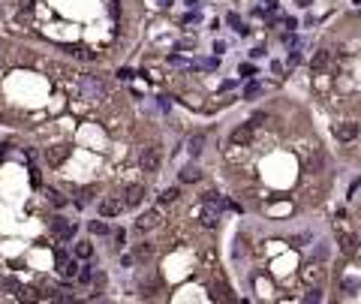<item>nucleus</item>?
Here are the masks:
<instances>
[{
  "instance_id": "1",
  "label": "nucleus",
  "mask_w": 361,
  "mask_h": 304,
  "mask_svg": "<svg viewBox=\"0 0 361 304\" xmlns=\"http://www.w3.org/2000/svg\"><path fill=\"white\" fill-rule=\"evenodd\" d=\"M81 94H85V100L99 102L102 97H105V85H102V78H99V75H81Z\"/></svg>"
},
{
  "instance_id": "2",
  "label": "nucleus",
  "mask_w": 361,
  "mask_h": 304,
  "mask_svg": "<svg viewBox=\"0 0 361 304\" xmlns=\"http://www.w3.org/2000/svg\"><path fill=\"white\" fill-rule=\"evenodd\" d=\"M138 166L145 172H157L160 169V151L157 148H142V154H138Z\"/></svg>"
},
{
  "instance_id": "3",
  "label": "nucleus",
  "mask_w": 361,
  "mask_h": 304,
  "mask_svg": "<svg viewBox=\"0 0 361 304\" xmlns=\"http://www.w3.org/2000/svg\"><path fill=\"white\" fill-rule=\"evenodd\" d=\"M253 142V124H241L229 133V145H250Z\"/></svg>"
},
{
  "instance_id": "4",
  "label": "nucleus",
  "mask_w": 361,
  "mask_h": 304,
  "mask_svg": "<svg viewBox=\"0 0 361 304\" xmlns=\"http://www.w3.org/2000/svg\"><path fill=\"white\" fill-rule=\"evenodd\" d=\"M66 157H69V145H51V148H45V160H48V166H61Z\"/></svg>"
},
{
  "instance_id": "5",
  "label": "nucleus",
  "mask_w": 361,
  "mask_h": 304,
  "mask_svg": "<svg viewBox=\"0 0 361 304\" xmlns=\"http://www.w3.org/2000/svg\"><path fill=\"white\" fill-rule=\"evenodd\" d=\"M334 133H337V139H340V142H352V139L358 135V124L343 121V124H337V127H334Z\"/></svg>"
},
{
  "instance_id": "6",
  "label": "nucleus",
  "mask_w": 361,
  "mask_h": 304,
  "mask_svg": "<svg viewBox=\"0 0 361 304\" xmlns=\"http://www.w3.org/2000/svg\"><path fill=\"white\" fill-rule=\"evenodd\" d=\"M301 277H304V283H310V286H319V283L325 280V268H319V265H307V268L301 271Z\"/></svg>"
},
{
  "instance_id": "7",
  "label": "nucleus",
  "mask_w": 361,
  "mask_h": 304,
  "mask_svg": "<svg viewBox=\"0 0 361 304\" xmlns=\"http://www.w3.org/2000/svg\"><path fill=\"white\" fill-rule=\"evenodd\" d=\"M157 223H160V214H157V211H148V214H142V217H138L135 229H138V232H151Z\"/></svg>"
},
{
  "instance_id": "8",
  "label": "nucleus",
  "mask_w": 361,
  "mask_h": 304,
  "mask_svg": "<svg viewBox=\"0 0 361 304\" xmlns=\"http://www.w3.org/2000/svg\"><path fill=\"white\" fill-rule=\"evenodd\" d=\"M124 211V202H118V199H105V202L99 205V214L102 217H118Z\"/></svg>"
},
{
  "instance_id": "9",
  "label": "nucleus",
  "mask_w": 361,
  "mask_h": 304,
  "mask_svg": "<svg viewBox=\"0 0 361 304\" xmlns=\"http://www.w3.org/2000/svg\"><path fill=\"white\" fill-rule=\"evenodd\" d=\"M145 199V187L142 184H130L127 187V199H124V205H138Z\"/></svg>"
},
{
  "instance_id": "10",
  "label": "nucleus",
  "mask_w": 361,
  "mask_h": 304,
  "mask_svg": "<svg viewBox=\"0 0 361 304\" xmlns=\"http://www.w3.org/2000/svg\"><path fill=\"white\" fill-rule=\"evenodd\" d=\"M340 250H343L346 256H352V253L358 250V241H355L352 235H346V232H340Z\"/></svg>"
},
{
  "instance_id": "11",
  "label": "nucleus",
  "mask_w": 361,
  "mask_h": 304,
  "mask_svg": "<svg viewBox=\"0 0 361 304\" xmlns=\"http://www.w3.org/2000/svg\"><path fill=\"white\" fill-rule=\"evenodd\" d=\"M181 181L184 184H196V181H202V172L196 166H187V169H181Z\"/></svg>"
},
{
  "instance_id": "12",
  "label": "nucleus",
  "mask_w": 361,
  "mask_h": 304,
  "mask_svg": "<svg viewBox=\"0 0 361 304\" xmlns=\"http://www.w3.org/2000/svg\"><path fill=\"white\" fill-rule=\"evenodd\" d=\"M54 232H58V235L66 241V238L75 235V226H69V223H64V220H54Z\"/></svg>"
},
{
  "instance_id": "13",
  "label": "nucleus",
  "mask_w": 361,
  "mask_h": 304,
  "mask_svg": "<svg viewBox=\"0 0 361 304\" xmlns=\"http://www.w3.org/2000/svg\"><path fill=\"white\" fill-rule=\"evenodd\" d=\"M202 148H205V135L199 133V135H193V139H190V145H187V151H190L193 157H199V154H202Z\"/></svg>"
},
{
  "instance_id": "14",
  "label": "nucleus",
  "mask_w": 361,
  "mask_h": 304,
  "mask_svg": "<svg viewBox=\"0 0 361 304\" xmlns=\"http://www.w3.org/2000/svg\"><path fill=\"white\" fill-rule=\"evenodd\" d=\"M91 199H94V187H85V190H78V199H75V202H78V205H88Z\"/></svg>"
},
{
  "instance_id": "15",
  "label": "nucleus",
  "mask_w": 361,
  "mask_h": 304,
  "mask_svg": "<svg viewBox=\"0 0 361 304\" xmlns=\"http://www.w3.org/2000/svg\"><path fill=\"white\" fill-rule=\"evenodd\" d=\"M304 301H307V304H316V301H322V292H319L316 286H310V292L304 295Z\"/></svg>"
},
{
  "instance_id": "16",
  "label": "nucleus",
  "mask_w": 361,
  "mask_h": 304,
  "mask_svg": "<svg viewBox=\"0 0 361 304\" xmlns=\"http://www.w3.org/2000/svg\"><path fill=\"white\" fill-rule=\"evenodd\" d=\"M91 250H94V247H91L88 241H81V244H75V256H78V259H81V256H91Z\"/></svg>"
},
{
  "instance_id": "17",
  "label": "nucleus",
  "mask_w": 361,
  "mask_h": 304,
  "mask_svg": "<svg viewBox=\"0 0 361 304\" xmlns=\"http://www.w3.org/2000/svg\"><path fill=\"white\" fill-rule=\"evenodd\" d=\"M325 64H328V51H319V54L313 58V69H322Z\"/></svg>"
},
{
  "instance_id": "18",
  "label": "nucleus",
  "mask_w": 361,
  "mask_h": 304,
  "mask_svg": "<svg viewBox=\"0 0 361 304\" xmlns=\"http://www.w3.org/2000/svg\"><path fill=\"white\" fill-rule=\"evenodd\" d=\"M358 286H361V283L355 280V277H346V280H343V292H355Z\"/></svg>"
},
{
  "instance_id": "19",
  "label": "nucleus",
  "mask_w": 361,
  "mask_h": 304,
  "mask_svg": "<svg viewBox=\"0 0 361 304\" xmlns=\"http://www.w3.org/2000/svg\"><path fill=\"white\" fill-rule=\"evenodd\" d=\"M319 166H322V157H319V154H313V157H307V169H310V172H316V169H319Z\"/></svg>"
},
{
  "instance_id": "20",
  "label": "nucleus",
  "mask_w": 361,
  "mask_h": 304,
  "mask_svg": "<svg viewBox=\"0 0 361 304\" xmlns=\"http://www.w3.org/2000/svg\"><path fill=\"white\" fill-rule=\"evenodd\" d=\"M175 199H178V190H175V187H169V190H165L163 196H160V202H165V205H169V202H175Z\"/></svg>"
},
{
  "instance_id": "21",
  "label": "nucleus",
  "mask_w": 361,
  "mask_h": 304,
  "mask_svg": "<svg viewBox=\"0 0 361 304\" xmlns=\"http://www.w3.org/2000/svg\"><path fill=\"white\" fill-rule=\"evenodd\" d=\"M148 256H151V247H148V244H142V247L135 250V256H132V259H148Z\"/></svg>"
},
{
  "instance_id": "22",
  "label": "nucleus",
  "mask_w": 361,
  "mask_h": 304,
  "mask_svg": "<svg viewBox=\"0 0 361 304\" xmlns=\"http://www.w3.org/2000/svg\"><path fill=\"white\" fill-rule=\"evenodd\" d=\"M75 54H78V58H81V61H94V58H97V54H94V51H91V48H78V51H75Z\"/></svg>"
},
{
  "instance_id": "23",
  "label": "nucleus",
  "mask_w": 361,
  "mask_h": 304,
  "mask_svg": "<svg viewBox=\"0 0 361 304\" xmlns=\"http://www.w3.org/2000/svg\"><path fill=\"white\" fill-rule=\"evenodd\" d=\"M265 121H268L265 112H253V118H250V124H265Z\"/></svg>"
},
{
  "instance_id": "24",
  "label": "nucleus",
  "mask_w": 361,
  "mask_h": 304,
  "mask_svg": "<svg viewBox=\"0 0 361 304\" xmlns=\"http://www.w3.org/2000/svg\"><path fill=\"white\" fill-rule=\"evenodd\" d=\"M91 232H97V235H105V232H108V226H105V223H91Z\"/></svg>"
},
{
  "instance_id": "25",
  "label": "nucleus",
  "mask_w": 361,
  "mask_h": 304,
  "mask_svg": "<svg viewBox=\"0 0 361 304\" xmlns=\"http://www.w3.org/2000/svg\"><path fill=\"white\" fill-rule=\"evenodd\" d=\"M48 199H51V205H61V208H64V196H58V193H54V190H48Z\"/></svg>"
},
{
  "instance_id": "26",
  "label": "nucleus",
  "mask_w": 361,
  "mask_h": 304,
  "mask_svg": "<svg viewBox=\"0 0 361 304\" xmlns=\"http://www.w3.org/2000/svg\"><path fill=\"white\" fill-rule=\"evenodd\" d=\"M75 271H78V265H75V262H66V265H64V274H66V277H72Z\"/></svg>"
},
{
  "instance_id": "27",
  "label": "nucleus",
  "mask_w": 361,
  "mask_h": 304,
  "mask_svg": "<svg viewBox=\"0 0 361 304\" xmlns=\"http://www.w3.org/2000/svg\"><path fill=\"white\" fill-rule=\"evenodd\" d=\"M259 91H262V88H259V85H250V88H247V100H253V97H256V94H259Z\"/></svg>"
},
{
  "instance_id": "28",
  "label": "nucleus",
  "mask_w": 361,
  "mask_h": 304,
  "mask_svg": "<svg viewBox=\"0 0 361 304\" xmlns=\"http://www.w3.org/2000/svg\"><path fill=\"white\" fill-rule=\"evenodd\" d=\"M193 42H196V39H193V36H187L184 42H178V48H193Z\"/></svg>"
},
{
  "instance_id": "29",
  "label": "nucleus",
  "mask_w": 361,
  "mask_h": 304,
  "mask_svg": "<svg viewBox=\"0 0 361 304\" xmlns=\"http://www.w3.org/2000/svg\"><path fill=\"white\" fill-rule=\"evenodd\" d=\"M18 6H21V9H31V6H33V0H18Z\"/></svg>"
}]
</instances>
